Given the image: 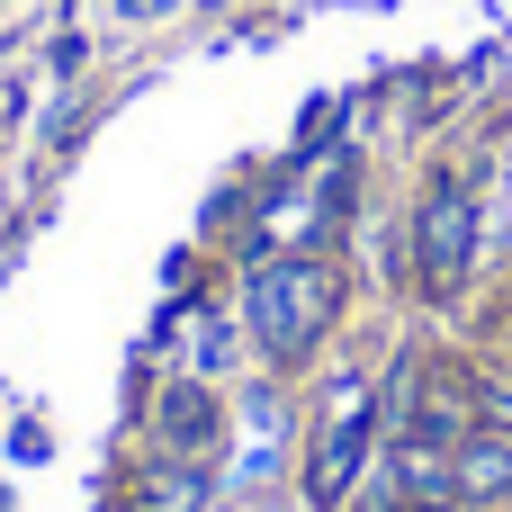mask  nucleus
<instances>
[{"mask_svg":"<svg viewBox=\"0 0 512 512\" xmlns=\"http://www.w3.org/2000/svg\"><path fill=\"white\" fill-rule=\"evenodd\" d=\"M342 117H351V99H315V108L297 117V144H288V171H306V162H333V153H342Z\"/></svg>","mask_w":512,"mask_h":512,"instance_id":"obj_8","label":"nucleus"},{"mask_svg":"<svg viewBox=\"0 0 512 512\" xmlns=\"http://www.w3.org/2000/svg\"><path fill=\"white\" fill-rule=\"evenodd\" d=\"M450 477H459V512H504L512 504V432L477 423V432L450 450Z\"/></svg>","mask_w":512,"mask_h":512,"instance_id":"obj_6","label":"nucleus"},{"mask_svg":"<svg viewBox=\"0 0 512 512\" xmlns=\"http://www.w3.org/2000/svg\"><path fill=\"white\" fill-rule=\"evenodd\" d=\"M225 423H234V414H225L216 378H189V369L162 378L153 405H144V441H153V459H198V468H207V459L225 450Z\"/></svg>","mask_w":512,"mask_h":512,"instance_id":"obj_4","label":"nucleus"},{"mask_svg":"<svg viewBox=\"0 0 512 512\" xmlns=\"http://www.w3.org/2000/svg\"><path fill=\"white\" fill-rule=\"evenodd\" d=\"M180 0H117V18H135V27H153V18H171Z\"/></svg>","mask_w":512,"mask_h":512,"instance_id":"obj_10","label":"nucleus"},{"mask_svg":"<svg viewBox=\"0 0 512 512\" xmlns=\"http://www.w3.org/2000/svg\"><path fill=\"white\" fill-rule=\"evenodd\" d=\"M342 315H351V270L333 252L297 243V252L243 261V333L270 360V378H306L324 360V342L342 333Z\"/></svg>","mask_w":512,"mask_h":512,"instance_id":"obj_1","label":"nucleus"},{"mask_svg":"<svg viewBox=\"0 0 512 512\" xmlns=\"http://www.w3.org/2000/svg\"><path fill=\"white\" fill-rule=\"evenodd\" d=\"M396 432H423V441H450V450H459V441L477 432V360L423 342V360H414V405H405Z\"/></svg>","mask_w":512,"mask_h":512,"instance_id":"obj_5","label":"nucleus"},{"mask_svg":"<svg viewBox=\"0 0 512 512\" xmlns=\"http://www.w3.org/2000/svg\"><path fill=\"white\" fill-rule=\"evenodd\" d=\"M495 342H512V324H504V333H495Z\"/></svg>","mask_w":512,"mask_h":512,"instance_id":"obj_11","label":"nucleus"},{"mask_svg":"<svg viewBox=\"0 0 512 512\" xmlns=\"http://www.w3.org/2000/svg\"><path fill=\"white\" fill-rule=\"evenodd\" d=\"M405 225H414V288L405 297L423 315H459L468 288H477V252H486V198H477V180L468 171H432L423 198L405 207Z\"/></svg>","mask_w":512,"mask_h":512,"instance_id":"obj_2","label":"nucleus"},{"mask_svg":"<svg viewBox=\"0 0 512 512\" xmlns=\"http://www.w3.org/2000/svg\"><path fill=\"white\" fill-rule=\"evenodd\" d=\"M207 468L198 459H144L135 468V495H126V512H207Z\"/></svg>","mask_w":512,"mask_h":512,"instance_id":"obj_7","label":"nucleus"},{"mask_svg":"<svg viewBox=\"0 0 512 512\" xmlns=\"http://www.w3.org/2000/svg\"><path fill=\"white\" fill-rule=\"evenodd\" d=\"M378 441H387L378 396H360V405H324V423L306 432V459H297V495H306V512H342V504H351L360 477H369V459H378Z\"/></svg>","mask_w":512,"mask_h":512,"instance_id":"obj_3","label":"nucleus"},{"mask_svg":"<svg viewBox=\"0 0 512 512\" xmlns=\"http://www.w3.org/2000/svg\"><path fill=\"white\" fill-rule=\"evenodd\" d=\"M477 423L512 432V342H486V360H477Z\"/></svg>","mask_w":512,"mask_h":512,"instance_id":"obj_9","label":"nucleus"}]
</instances>
